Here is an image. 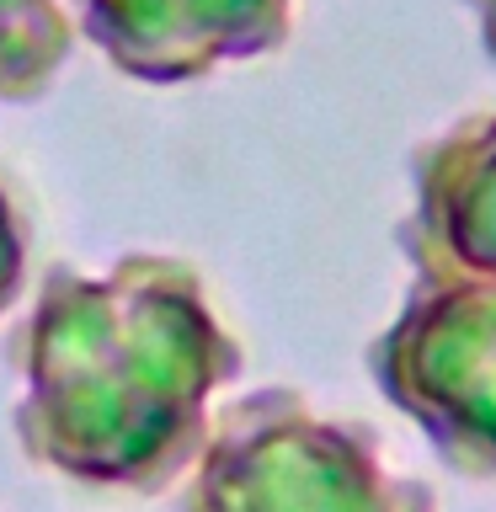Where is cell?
I'll list each match as a JSON object with an SVG mask.
<instances>
[{
    "label": "cell",
    "mask_w": 496,
    "mask_h": 512,
    "mask_svg": "<svg viewBox=\"0 0 496 512\" xmlns=\"http://www.w3.org/2000/svg\"><path fill=\"white\" fill-rule=\"evenodd\" d=\"M246 352L176 256H118L107 278L54 267L22 331V454L80 486L155 496L198 459L208 406Z\"/></svg>",
    "instance_id": "obj_1"
},
{
    "label": "cell",
    "mask_w": 496,
    "mask_h": 512,
    "mask_svg": "<svg viewBox=\"0 0 496 512\" xmlns=\"http://www.w3.org/2000/svg\"><path fill=\"white\" fill-rule=\"evenodd\" d=\"M182 512H438V491L395 475L363 422L267 384L208 422Z\"/></svg>",
    "instance_id": "obj_2"
},
{
    "label": "cell",
    "mask_w": 496,
    "mask_h": 512,
    "mask_svg": "<svg viewBox=\"0 0 496 512\" xmlns=\"http://www.w3.org/2000/svg\"><path fill=\"white\" fill-rule=\"evenodd\" d=\"M395 246L416 278H496V112H470L406 160Z\"/></svg>",
    "instance_id": "obj_5"
},
{
    "label": "cell",
    "mask_w": 496,
    "mask_h": 512,
    "mask_svg": "<svg viewBox=\"0 0 496 512\" xmlns=\"http://www.w3.org/2000/svg\"><path fill=\"white\" fill-rule=\"evenodd\" d=\"M464 11L475 16V32H480V54L496 64V0H464Z\"/></svg>",
    "instance_id": "obj_8"
},
{
    "label": "cell",
    "mask_w": 496,
    "mask_h": 512,
    "mask_svg": "<svg viewBox=\"0 0 496 512\" xmlns=\"http://www.w3.org/2000/svg\"><path fill=\"white\" fill-rule=\"evenodd\" d=\"M75 54L64 0H0V102H43Z\"/></svg>",
    "instance_id": "obj_6"
},
{
    "label": "cell",
    "mask_w": 496,
    "mask_h": 512,
    "mask_svg": "<svg viewBox=\"0 0 496 512\" xmlns=\"http://www.w3.org/2000/svg\"><path fill=\"white\" fill-rule=\"evenodd\" d=\"M80 32L144 86H187L219 64L278 54L294 0H75Z\"/></svg>",
    "instance_id": "obj_4"
},
{
    "label": "cell",
    "mask_w": 496,
    "mask_h": 512,
    "mask_svg": "<svg viewBox=\"0 0 496 512\" xmlns=\"http://www.w3.org/2000/svg\"><path fill=\"white\" fill-rule=\"evenodd\" d=\"M22 283H27V224L16 214L11 192L0 187V315L11 310Z\"/></svg>",
    "instance_id": "obj_7"
},
{
    "label": "cell",
    "mask_w": 496,
    "mask_h": 512,
    "mask_svg": "<svg viewBox=\"0 0 496 512\" xmlns=\"http://www.w3.org/2000/svg\"><path fill=\"white\" fill-rule=\"evenodd\" d=\"M363 363L448 470L496 480V278H416Z\"/></svg>",
    "instance_id": "obj_3"
}]
</instances>
